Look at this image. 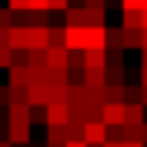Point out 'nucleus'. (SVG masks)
Here are the masks:
<instances>
[{
  "instance_id": "c756f323",
  "label": "nucleus",
  "mask_w": 147,
  "mask_h": 147,
  "mask_svg": "<svg viewBox=\"0 0 147 147\" xmlns=\"http://www.w3.org/2000/svg\"><path fill=\"white\" fill-rule=\"evenodd\" d=\"M12 66V46H0V69Z\"/></svg>"
},
{
  "instance_id": "4468645a",
  "label": "nucleus",
  "mask_w": 147,
  "mask_h": 147,
  "mask_svg": "<svg viewBox=\"0 0 147 147\" xmlns=\"http://www.w3.org/2000/svg\"><path fill=\"white\" fill-rule=\"evenodd\" d=\"M124 124H144V104H124Z\"/></svg>"
},
{
  "instance_id": "49530a36",
  "label": "nucleus",
  "mask_w": 147,
  "mask_h": 147,
  "mask_svg": "<svg viewBox=\"0 0 147 147\" xmlns=\"http://www.w3.org/2000/svg\"><path fill=\"white\" fill-rule=\"evenodd\" d=\"M141 141H144V144H147V121H144V124H141Z\"/></svg>"
},
{
  "instance_id": "4d7b16f0",
  "label": "nucleus",
  "mask_w": 147,
  "mask_h": 147,
  "mask_svg": "<svg viewBox=\"0 0 147 147\" xmlns=\"http://www.w3.org/2000/svg\"><path fill=\"white\" fill-rule=\"evenodd\" d=\"M144 147H147V144H144Z\"/></svg>"
},
{
  "instance_id": "79ce46f5",
  "label": "nucleus",
  "mask_w": 147,
  "mask_h": 147,
  "mask_svg": "<svg viewBox=\"0 0 147 147\" xmlns=\"http://www.w3.org/2000/svg\"><path fill=\"white\" fill-rule=\"evenodd\" d=\"M66 147H90L87 141H66Z\"/></svg>"
},
{
  "instance_id": "20e7f679",
  "label": "nucleus",
  "mask_w": 147,
  "mask_h": 147,
  "mask_svg": "<svg viewBox=\"0 0 147 147\" xmlns=\"http://www.w3.org/2000/svg\"><path fill=\"white\" fill-rule=\"evenodd\" d=\"M84 84L90 90L107 87V66H84Z\"/></svg>"
},
{
  "instance_id": "bb28decb",
  "label": "nucleus",
  "mask_w": 147,
  "mask_h": 147,
  "mask_svg": "<svg viewBox=\"0 0 147 147\" xmlns=\"http://www.w3.org/2000/svg\"><path fill=\"white\" fill-rule=\"evenodd\" d=\"M66 141H84V124L69 121L66 124Z\"/></svg>"
},
{
  "instance_id": "a19ab883",
  "label": "nucleus",
  "mask_w": 147,
  "mask_h": 147,
  "mask_svg": "<svg viewBox=\"0 0 147 147\" xmlns=\"http://www.w3.org/2000/svg\"><path fill=\"white\" fill-rule=\"evenodd\" d=\"M0 141H9V124H0Z\"/></svg>"
},
{
  "instance_id": "c03bdc74",
  "label": "nucleus",
  "mask_w": 147,
  "mask_h": 147,
  "mask_svg": "<svg viewBox=\"0 0 147 147\" xmlns=\"http://www.w3.org/2000/svg\"><path fill=\"white\" fill-rule=\"evenodd\" d=\"M141 87H147V66H141Z\"/></svg>"
},
{
  "instance_id": "39448f33",
  "label": "nucleus",
  "mask_w": 147,
  "mask_h": 147,
  "mask_svg": "<svg viewBox=\"0 0 147 147\" xmlns=\"http://www.w3.org/2000/svg\"><path fill=\"white\" fill-rule=\"evenodd\" d=\"M66 63H69V49L66 46H46V66L66 69Z\"/></svg>"
},
{
  "instance_id": "58836bf2",
  "label": "nucleus",
  "mask_w": 147,
  "mask_h": 147,
  "mask_svg": "<svg viewBox=\"0 0 147 147\" xmlns=\"http://www.w3.org/2000/svg\"><path fill=\"white\" fill-rule=\"evenodd\" d=\"M121 9H141V0H121Z\"/></svg>"
},
{
  "instance_id": "f8f14e48",
  "label": "nucleus",
  "mask_w": 147,
  "mask_h": 147,
  "mask_svg": "<svg viewBox=\"0 0 147 147\" xmlns=\"http://www.w3.org/2000/svg\"><path fill=\"white\" fill-rule=\"evenodd\" d=\"M9 46L12 49H29V29L12 26L9 29Z\"/></svg>"
},
{
  "instance_id": "b1692460",
  "label": "nucleus",
  "mask_w": 147,
  "mask_h": 147,
  "mask_svg": "<svg viewBox=\"0 0 147 147\" xmlns=\"http://www.w3.org/2000/svg\"><path fill=\"white\" fill-rule=\"evenodd\" d=\"M121 141H141V127L138 124H121Z\"/></svg>"
},
{
  "instance_id": "e433bc0d",
  "label": "nucleus",
  "mask_w": 147,
  "mask_h": 147,
  "mask_svg": "<svg viewBox=\"0 0 147 147\" xmlns=\"http://www.w3.org/2000/svg\"><path fill=\"white\" fill-rule=\"evenodd\" d=\"M9 9L12 12H26L29 9V0H9Z\"/></svg>"
},
{
  "instance_id": "72a5a7b5",
  "label": "nucleus",
  "mask_w": 147,
  "mask_h": 147,
  "mask_svg": "<svg viewBox=\"0 0 147 147\" xmlns=\"http://www.w3.org/2000/svg\"><path fill=\"white\" fill-rule=\"evenodd\" d=\"M69 0H49V12H66Z\"/></svg>"
},
{
  "instance_id": "9d476101",
  "label": "nucleus",
  "mask_w": 147,
  "mask_h": 147,
  "mask_svg": "<svg viewBox=\"0 0 147 147\" xmlns=\"http://www.w3.org/2000/svg\"><path fill=\"white\" fill-rule=\"evenodd\" d=\"M29 104L32 107H46L49 104V87L46 84H32L29 87Z\"/></svg>"
},
{
  "instance_id": "09e8293b",
  "label": "nucleus",
  "mask_w": 147,
  "mask_h": 147,
  "mask_svg": "<svg viewBox=\"0 0 147 147\" xmlns=\"http://www.w3.org/2000/svg\"><path fill=\"white\" fill-rule=\"evenodd\" d=\"M141 104L147 107V87H141Z\"/></svg>"
},
{
  "instance_id": "9b49d317",
  "label": "nucleus",
  "mask_w": 147,
  "mask_h": 147,
  "mask_svg": "<svg viewBox=\"0 0 147 147\" xmlns=\"http://www.w3.org/2000/svg\"><path fill=\"white\" fill-rule=\"evenodd\" d=\"M104 98H107V104H127V87L124 84H107Z\"/></svg>"
},
{
  "instance_id": "0eeeda50",
  "label": "nucleus",
  "mask_w": 147,
  "mask_h": 147,
  "mask_svg": "<svg viewBox=\"0 0 147 147\" xmlns=\"http://www.w3.org/2000/svg\"><path fill=\"white\" fill-rule=\"evenodd\" d=\"M104 124L121 127L124 124V104H104Z\"/></svg>"
},
{
  "instance_id": "4be33fe9",
  "label": "nucleus",
  "mask_w": 147,
  "mask_h": 147,
  "mask_svg": "<svg viewBox=\"0 0 147 147\" xmlns=\"http://www.w3.org/2000/svg\"><path fill=\"white\" fill-rule=\"evenodd\" d=\"M124 49H141V29H124Z\"/></svg>"
},
{
  "instance_id": "864d4df0",
  "label": "nucleus",
  "mask_w": 147,
  "mask_h": 147,
  "mask_svg": "<svg viewBox=\"0 0 147 147\" xmlns=\"http://www.w3.org/2000/svg\"><path fill=\"white\" fill-rule=\"evenodd\" d=\"M141 9H144V12H147V0H141Z\"/></svg>"
},
{
  "instance_id": "f257e3e1",
  "label": "nucleus",
  "mask_w": 147,
  "mask_h": 147,
  "mask_svg": "<svg viewBox=\"0 0 147 147\" xmlns=\"http://www.w3.org/2000/svg\"><path fill=\"white\" fill-rule=\"evenodd\" d=\"M66 49H90V26H66Z\"/></svg>"
},
{
  "instance_id": "4c0bfd02",
  "label": "nucleus",
  "mask_w": 147,
  "mask_h": 147,
  "mask_svg": "<svg viewBox=\"0 0 147 147\" xmlns=\"http://www.w3.org/2000/svg\"><path fill=\"white\" fill-rule=\"evenodd\" d=\"M12 104V98H9V84L6 87H0V107H9Z\"/></svg>"
},
{
  "instance_id": "f704fd0d",
  "label": "nucleus",
  "mask_w": 147,
  "mask_h": 147,
  "mask_svg": "<svg viewBox=\"0 0 147 147\" xmlns=\"http://www.w3.org/2000/svg\"><path fill=\"white\" fill-rule=\"evenodd\" d=\"M32 12H49V0H29Z\"/></svg>"
},
{
  "instance_id": "cd10ccee",
  "label": "nucleus",
  "mask_w": 147,
  "mask_h": 147,
  "mask_svg": "<svg viewBox=\"0 0 147 147\" xmlns=\"http://www.w3.org/2000/svg\"><path fill=\"white\" fill-rule=\"evenodd\" d=\"M69 69H84V49H69Z\"/></svg>"
},
{
  "instance_id": "7c9ffc66",
  "label": "nucleus",
  "mask_w": 147,
  "mask_h": 147,
  "mask_svg": "<svg viewBox=\"0 0 147 147\" xmlns=\"http://www.w3.org/2000/svg\"><path fill=\"white\" fill-rule=\"evenodd\" d=\"M12 9L6 6V9H0V29H12Z\"/></svg>"
},
{
  "instance_id": "f03ea898",
  "label": "nucleus",
  "mask_w": 147,
  "mask_h": 147,
  "mask_svg": "<svg viewBox=\"0 0 147 147\" xmlns=\"http://www.w3.org/2000/svg\"><path fill=\"white\" fill-rule=\"evenodd\" d=\"M84 141H87L90 147L107 144V124H104V121H87V124H84Z\"/></svg>"
},
{
  "instance_id": "3c124183",
  "label": "nucleus",
  "mask_w": 147,
  "mask_h": 147,
  "mask_svg": "<svg viewBox=\"0 0 147 147\" xmlns=\"http://www.w3.org/2000/svg\"><path fill=\"white\" fill-rule=\"evenodd\" d=\"M104 147H121V141H107Z\"/></svg>"
},
{
  "instance_id": "603ef678",
  "label": "nucleus",
  "mask_w": 147,
  "mask_h": 147,
  "mask_svg": "<svg viewBox=\"0 0 147 147\" xmlns=\"http://www.w3.org/2000/svg\"><path fill=\"white\" fill-rule=\"evenodd\" d=\"M107 6H121V0H107Z\"/></svg>"
},
{
  "instance_id": "aec40b11",
  "label": "nucleus",
  "mask_w": 147,
  "mask_h": 147,
  "mask_svg": "<svg viewBox=\"0 0 147 147\" xmlns=\"http://www.w3.org/2000/svg\"><path fill=\"white\" fill-rule=\"evenodd\" d=\"M107 84H124V63H107Z\"/></svg>"
},
{
  "instance_id": "c85d7f7f",
  "label": "nucleus",
  "mask_w": 147,
  "mask_h": 147,
  "mask_svg": "<svg viewBox=\"0 0 147 147\" xmlns=\"http://www.w3.org/2000/svg\"><path fill=\"white\" fill-rule=\"evenodd\" d=\"M29 66H46V49H29Z\"/></svg>"
},
{
  "instance_id": "ea45409f",
  "label": "nucleus",
  "mask_w": 147,
  "mask_h": 147,
  "mask_svg": "<svg viewBox=\"0 0 147 147\" xmlns=\"http://www.w3.org/2000/svg\"><path fill=\"white\" fill-rule=\"evenodd\" d=\"M0 46H9V29H0Z\"/></svg>"
},
{
  "instance_id": "f3484780",
  "label": "nucleus",
  "mask_w": 147,
  "mask_h": 147,
  "mask_svg": "<svg viewBox=\"0 0 147 147\" xmlns=\"http://www.w3.org/2000/svg\"><path fill=\"white\" fill-rule=\"evenodd\" d=\"M84 66H107V49H84Z\"/></svg>"
},
{
  "instance_id": "5701e85b",
  "label": "nucleus",
  "mask_w": 147,
  "mask_h": 147,
  "mask_svg": "<svg viewBox=\"0 0 147 147\" xmlns=\"http://www.w3.org/2000/svg\"><path fill=\"white\" fill-rule=\"evenodd\" d=\"M66 90L63 84H52L49 87V104H66Z\"/></svg>"
},
{
  "instance_id": "6e6d98bb",
  "label": "nucleus",
  "mask_w": 147,
  "mask_h": 147,
  "mask_svg": "<svg viewBox=\"0 0 147 147\" xmlns=\"http://www.w3.org/2000/svg\"><path fill=\"white\" fill-rule=\"evenodd\" d=\"M46 147H66V144H46Z\"/></svg>"
},
{
  "instance_id": "7ed1b4c3",
  "label": "nucleus",
  "mask_w": 147,
  "mask_h": 147,
  "mask_svg": "<svg viewBox=\"0 0 147 147\" xmlns=\"http://www.w3.org/2000/svg\"><path fill=\"white\" fill-rule=\"evenodd\" d=\"M32 141V124H9V144L12 147H29Z\"/></svg>"
},
{
  "instance_id": "c9c22d12",
  "label": "nucleus",
  "mask_w": 147,
  "mask_h": 147,
  "mask_svg": "<svg viewBox=\"0 0 147 147\" xmlns=\"http://www.w3.org/2000/svg\"><path fill=\"white\" fill-rule=\"evenodd\" d=\"M35 121H43L46 124V107H32V124Z\"/></svg>"
},
{
  "instance_id": "37998d69",
  "label": "nucleus",
  "mask_w": 147,
  "mask_h": 147,
  "mask_svg": "<svg viewBox=\"0 0 147 147\" xmlns=\"http://www.w3.org/2000/svg\"><path fill=\"white\" fill-rule=\"evenodd\" d=\"M121 147H144V141H124Z\"/></svg>"
},
{
  "instance_id": "de8ad7c7",
  "label": "nucleus",
  "mask_w": 147,
  "mask_h": 147,
  "mask_svg": "<svg viewBox=\"0 0 147 147\" xmlns=\"http://www.w3.org/2000/svg\"><path fill=\"white\" fill-rule=\"evenodd\" d=\"M141 29H147V12L141 9Z\"/></svg>"
},
{
  "instance_id": "a18cd8bd",
  "label": "nucleus",
  "mask_w": 147,
  "mask_h": 147,
  "mask_svg": "<svg viewBox=\"0 0 147 147\" xmlns=\"http://www.w3.org/2000/svg\"><path fill=\"white\" fill-rule=\"evenodd\" d=\"M141 49H147V29H141Z\"/></svg>"
},
{
  "instance_id": "423d86ee",
  "label": "nucleus",
  "mask_w": 147,
  "mask_h": 147,
  "mask_svg": "<svg viewBox=\"0 0 147 147\" xmlns=\"http://www.w3.org/2000/svg\"><path fill=\"white\" fill-rule=\"evenodd\" d=\"M46 124L55 127L69 124V104H46Z\"/></svg>"
},
{
  "instance_id": "8fccbe9b",
  "label": "nucleus",
  "mask_w": 147,
  "mask_h": 147,
  "mask_svg": "<svg viewBox=\"0 0 147 147\" xmlns=\"http://www.w3.org/2000/svg\"><path fill=\"white\" fill-rule=\"evenodd\" d=\"M141 61H144L141 66H147V49H141Z\"/></svg>"
},
{
  "instance_id": "6e6552de",
  "label": "nucleus",
  "mask_w": 147,
  "mask_h": 147,
  "mask_svg": "<svg viewBox=\"0 0 147 147\" xmlns=\"http://www.w3.org/2000/svg\"><path fill=\"white\" fill-rule=\"evenodd\" d=\"M46 46H49L46 26H29V49H46Z\"/></svg>"
},
{
  "instance_id": "6ab92c4d",
  "label": "nucleus",
  "mask_w": 147,
  "mask_h": 147,
  "mask_svg": "<svg viewBox=\"0 0 147 147\" xmlns=\"http://www.w3.org/2000/svg\"><path fill=\"white\" fill-rule=\"evenodd\" d=\"M49 32V46H63L66 43V26H46Z\"/></svg>"
},
{
  "instance_id": "a211bd4d",
  "label": "nucleus",
  "mask_w": 147,
  "mask_h": 147,
  "mask_svg": "<svg viewBox=\"0 0 147 147\" xmlns=\"http://www.w3.org/2000/svg\"><path fill=\"white\" fill-rule=\"evenodd\" d=\"M46 144H66V124L63 127L46 124Z\"/></svg>"
},
{
  "instance_id": "ddd939ff",
  "label": "nucleus",
  "mask_w": 147,
  "mask_h": 147,
  "mask_svg": "<svg viewBox=\"0 0 147 147\" xmlns=\"http://www.w3.org/2000/svg\"><path fill=\"white\" fill-rule=\"evenodd\" d=\"M9 87H29V66H9Z\"/></svg>"
},
{
  "instance_id": "393cba45",
  "label": "nucleus",
  "mask_w": 147,
  "mask_h": 147,
  "mask_svg": "<svg viewBox=\"0 0 147 147\" xmlns=\"http://www.w3.org/2000/svg\"><path fill=\"white\" fill-rule=\"evenodd\" d=\"M12 104H29V87H9Z\"/></svg>"
},
{
  "instance_id": "412c9836",
  "label": "nucleus",
  "mask_w": 147,
  "mask_h": 147,
  "mask_svg": "<svg viewBox=\"0 0 147 147\" xmlns=\"http://www.w3.org/2000/svg\"><path fill=\"white\" fill-rule=\"evenodd\" d=\"M87 26H90V29H104V26H107V12H92V9H87Z\"/></svg>"
},
{
  "instance_id": "5fc2aeb1",
  "label": "nucleus",
  "mask_w": 147,
  "mask_h": 147,
  "mask_svg": "<svg viewBox=\"0 0 147 147\" xmlns=\"http://www.w3.org/2000/svg\"><path fill=\"white\" fill-rule=\"evenodd\" d=\"M0 147H12V144H9V141H0Z\"/></svg>"
},
{
  "instance_id": "1a4fd4ad",
  "label": "nucleus",
  "mask_w": 147,
  "mask_h": 147,
  "mask_svg": "<svg viewBox=\"0 0 147 147\" xmlns=\"http://www.w3.org/2000/svg\"><path fill=\"white\" fill-rule=\"evenodd\" d=\"M63 26H87V9L84 6H69L63 12Z\"/></svg>"
},
{
  "instance_id": "dca6fc26",
  "label": "nucleus",
  "mask_w": 147,
  "mask_h": 147,
  "mask_svg": "<svg viewBox=\"0 0 147 147\" xmlns=\"http://www.w3.org/2000/svg\"><path fill=\"white\" fill-rule=\"evenodd\" d=\"M118 49H124V26L107 29V52H118Z\"/></svg>"
},
{
  "instance_id": "473e14b6",
  "label": "nucleus",
  "mask_w": 147,
  "mask_h": 147,
  "mask_svg": "<svg viewBox=\"0 0 147 147\" xmlns=\"http://www.w3.org/2000/svg\"><path fill=\"white\" fill-rule=\"evenodd\" d=\"M84 9H92V12H107V0H84Z\"/></svg>"
},
{
  "instance_id": "a878e982",
  "label": "nucleus",
  "mask_w": 147,
  "mask_h": 147,
  "mask_svg": "<svg viewBox=\"0 0 147 147\" xmlns=\"http://www.w3.org/2000/svg\"><path fill=\"white\" fill-rule=\"evenodd\" d=\"M52 84L69 87V69H52V66H49V87H52Z\"/></svg>"
},
{
  "instance_id": "2eb2a0df",
  "label": "nucleus",
  "mask_w": 147,
  "mask_h": 147,
  "mask_svg": "<svg viewBox=\"0 0 147 147\" xmlns=\"http://www.w3.org/2000/svg\"><path fill=\"white\" fill-rule=\"evenodd\" d=\"M121 26L124 29H141V9H121Z\"/></svg>"
},
{
  "instance_id": "2f4dec72",
  "label": "nucleus",
  "mask_w": 147,
  "mask_h": 147,
  "mask_svg": "<svg viewBox=\"0 0 147 147\" xmlns=\"http://www.w3.org/2000/svg\"><path fill=\"white\" fill-rule=\"evenodd\" d=\"M127 104H141V87H127Z\"/></svg>"
}]
</instances>
